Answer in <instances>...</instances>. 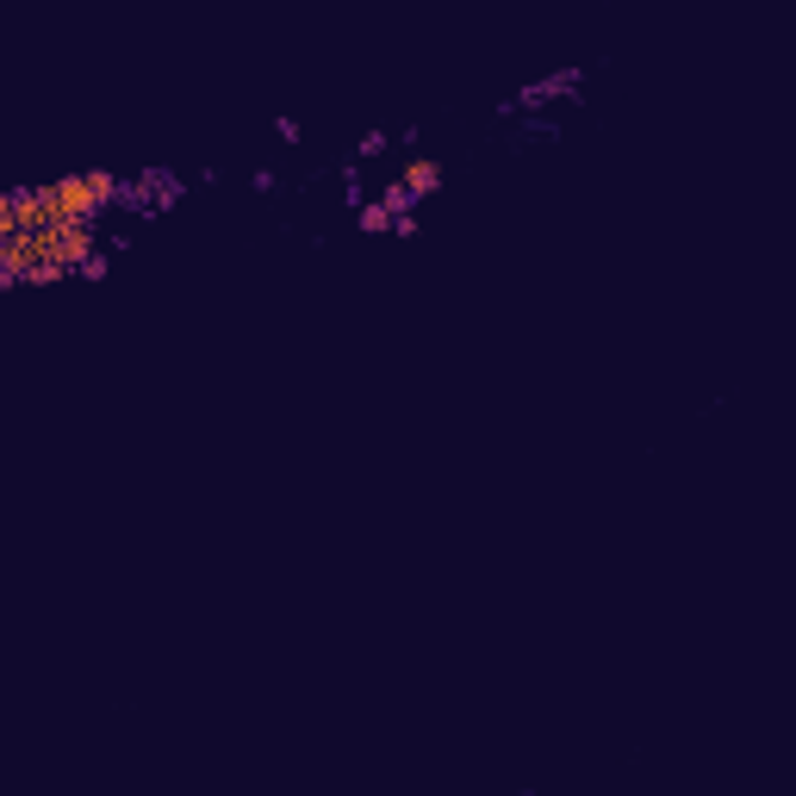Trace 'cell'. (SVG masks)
Segmentation results:
<instances>
[{"mask_svg":"<svg viewBox=\"0 0 796 796\" xmlns=\"http://www.w3.org/2000/svg\"><path fill=\"white\" fill-rule=\"evenodd\" d=\"M44 194H50V218H100L106 206H118L125 181L106 175V169H88V175L44 181Z\"/></svg>","mask_w":796,"mask_h":796,"instance_id":"1","label":"cell"},{"mask_svg":"<svg viewBox=\"0 0 796 796\" xmlns=\"http://www.w3.org/2000/svg\"><path fill=\"white\" fill-rule=\"evenodd\" d=\"M579 81H585V69H561V76H547V81H529L523 94H517V106H547V100H561V94H579Z\"/></svg>","mask_w":796,"mask_h":796,"instance_id":"2","label":"cell"},{"mask_svg":"<svg viewBox=\"0 0 796 796\" xmlns=\"http://www.w3.org/2000/svg\"><path fill=\"white\" fill-rule=\"evenodd\" d=\"M399 181H405V187H411L417 199H429L436 187H442V169H436V155H411V162H405V175H399Z\"/></svg>","mask_w":796,"mask_h":796,"instance_id":"3","label":"cell"},{"mask_svg":"<svg viewBox=\"0 0 796 796\" xmlns=\"http://www.w3.org/2000/svg\"><path fill=\"white\" fill-rule=\"evenodd\" d=\"M355 224H361V231H392V206L387 199H361V206H355Z\"/></svg>","mask_w":796,"mask_h":796,"instance_id":"4","label":"cell"},{"mask_svg":"<svg viewBox=\"0 0 796 796\" xmlns=\"http://www.w3.org/2000/svg\"><path fill=\"white\" fill-rule=\"evenodd\" d=\"M380 199H387V206H392V218H399V212H417V194H411L405 181H392V187H387V194H380Z\"/></svg>","mask_w":796,"mask_h":796,"instance_id":"5","label":"cell"},{"mask_svg":"<svg viewBox=\"0 0 796 796\" xmlns=\"http://www.w3.org/2000/svg\"><path fill=\"white\" fill-rule=\"evenodd\" d=\"M380 150H387V131H368V137H361V150H355V155H380Z\"/></svg>","mask_w":796,"mask_h":796,"instance_id":"6","label":"cell"}]
</instances>
